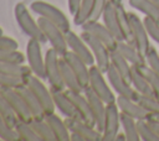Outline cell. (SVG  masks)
<instances>
[{
    "label": "cell",
    "instance_id": "cell-1",
    "mask_svg": "<svg viewBox=\"0 0 159 141\" xmlns=\"http://www.w3.org/2000/svg\"><path fill=\"white\" fill-rule=\"evenodd\" d=\"M30 9L36 15L45 17L46 20L57 25L65 33L71 31V22L68 20V17L56 5L47 2V1H43V0H35L30 4Z\"/></svg>",
    "mask_w": 159,
    "mask_h": 141
},
{
    "label": "cell",
    "instance_id": "cell-2",
    "mask_svg": "<svg viewBox=\"0 0 159 141\" xmlns=\"http://www.w3.org/2000/svg\"><path fill=\"white\" fill-rule=\"evenodd\" d=\"M14 15H15V20H16L19 27L21 28V31L29 38L39 40L42 43L46 41V38H45V36H43L40 26H39L37 20H35L32 17L29 7L24 2H17L15 5Z\"/></svg>",
    "mask_w": 159,
    "mask_h": 141
},
{
    "label": "cell",
    "instance_id": "cell-3",
    "mask_svg": "<svg viewBox=\"0 0 159 141\" xmlns=\"http://www.w3.org/2000/svg\"><path fill=\"white\" fill-rule=\"evenodd\" d=\"M39 26L46 38V41L50 43V46L62 57L67 51H68V46H67V40H66V33L53 22L46 20L45 17L39 16L37 19Z\"/></svg>",
    "mask_w": 159,
    "mask_h": 141
},
{
    "label": "cell",
    "instance_id": "cell-4",
    "mask_svg": "<svg viewBox=\"0 0 159 141\" xmlns=\"http://www.w3.org/2000/svg\"><path fill=\"white\" fill-rule=\"evenodd\" d=\"M104 72L101 70L96 64L89 67V88L106 103H116L117 96L114 95V90L112 89L111 84L104 78Z\"/></svg>",
    "mask_w": 159,
    "mask_h": 141
},
{
    "label": "cell",
    "instance_id": "cell-5",
    "mask_svg": "<svg viewBox=\"0 0 159 141\" xmlns=\"http://www.w3.org/2000/svg\"><path fill=\"white\" fill-rule=\"evenodd\" d=\"M42 80L43 79L36 77L35 74H31L30 77L26 78L25 84L36 95V98L40 101L46 115L53 114L56 110V106H55V101H53V96H52V90H51V88L48 89L47 85H45V83Z\"/></svg>",
    "mask_w": 159,
    "mask_h": 141
},
{
    "label": "cell",
    "instance_id": "cell-6",
    "mask_svg": "<svg viewBox=\"0 0 159 141\" xmlns=\"http://www.w3.org/2000/svg\"><path fill=\"white\" fill-rule=\"evenodd\" d=\"M60 54L50 47L45 53V70H46V79L50 84L51 89L55 90H65V83L61 75L60 68Z\"/></svg>",
    "mask_w": 159,
    "mask_h": 141
},
{
    "label": "cell",
    "instance_id": "cell-7",
    "mask_svg": "<svg viewBox=\"0 0 159 141\" xmlns=\"http://www.w3.org/2000/svg\"><path fill=\"white\" fill-rule=\"evenodd\" d=\"M42 42L35 38H29L26 43V61L32 70V74L41 79H46L45 70V56L41 49Z\"/></svg>",
    "mask_w": 159,
    "mask_h": 141
},
{
    "label": "cell",
    "instance_id": "cell-8",
    "mask_svg": "<svg viewBox=\"0 0 159 141\" xmlns=\"http://www.w3.org/2000/svg\"><path fill=\"white\" fill-rule=\"evenodd\" d=\"M81 36L86 41V43L88 45V47H89V49L94 57L96 66L106 73V70L111 66V56H109L111 51H109V48L103 42H101L98 38H96L93 35H91L88 32L82 31Z\"/></svg>",
    "mask_w": 159,
    "mask_h": 141
},
{
    "label": "cell",
    "instance_id": "cell-9",
    "mask_svg": "<svg viewBox=\"0 0 159 141\" xmlns=\"http://www.w3.org/2000/svg\"><path fill=\"white\" fill-rule=\"evenodd\" d=\"M129 22H130V32H132V45H134L143 54L150 47L149 35L144 26L143 20L134 12H128Z\"/></svg>",
    "mask_w": 159,
    "mask_h": 141
},
{
    "label": "cell",
    "instance_id": "cell-10",
    "mask_svg": "<svg viewBox=\"0 0 159 141\" xmlns=\"http://www.w3.org/2000/svg\"><path fill=\"white\" fill-rule=\"evenodd\" d=\"M120 127V110L117 103L107 104L104 127L102 131V141H116V136Z\"/></svg>",
    "mask_w": 159,
    "mask_h": 141
},
{
    "label": "cell",
    "instance_id": "cell-11",
    "mask_svg": "<svg viewBox=\"0 0 159 141\" xmlns=\"http://www.w3.org/2000/svg\"><path fill=\"white\" fill-rule=\"evenodd\" d=\"M81 28H82V31L93 35L96 38H98L101 42H103L109 48V51L116 49L118 40L113 36V33L108 30V27L103 22L102 24L99 22V20L98 21H87L81 26Z\"/></svg>",
    "mask_w": 159,
    "mask_h": 141
},
{
    "label": "cell",
    "instance_id": "cell-12",
    "mask_svg": "<svg viewBox=\"0 0 159 141\" xmlns=\"http://www.w3.org/2000/svg\"><path fill=\"white\" fill-rule=\"evenodd\" d=\"M0 92L6 98V100L10 103V105H11L12 110L15 111V114L17 115L19 120L31 121L34 119L30 109L27 108L24 98L21 96V94L19 93L17 89H14V88H1Z\"/></svg>",
    "mask_w": 159,
    "mask_h": 141
},
{
    "label": "cell",
    "instance_id": "cell-13",
    "mask_svg": "<svg viewBox=\"0 0 159 141\" xmlns=\"http://www.w3.org/2000/svg\"><path fill=\"white\" fill-rule=\"evenodd\" d=\"M66 40H67V46H68V49L71 52H73L75 54H77L81 59H83L89 67L96 64L94 62V57L88 47V45L86 43V41L82 38L81 35L73 32L72 30L68 31L66 33Z\"/></svg>",
    "mask_w": 159,
    "mask_h": 141
},
{
    "label": "cell",
    "instance_id": "cell-14",
    "mask_svg": "<svg viewBox=\"0 0 159 141\" xmlns=\"http://www.w3.org/2000/svg\"><path fill=\"white\" fill-rule=\"evenodd\" d=\"M106 77H107L108 83L111 84L112 89L114 90V93L117 95L128 96V98H133L134 99V95H135L134 88L112 64L106 70Z\"/></svg>",
    "mask_w": 159,
    "mask_h": 141
},
{
    "label": "cell",
    "instance_id": "cell-15",
    "mask_svg": "<svg viewBox=\"0 0 159 141\" xmlns=\"http://www.w3.org/2000/svg\"><path fill=\"white\" fill-rule=\"evenodd\" d=\"M62 57L70 64V67L73 70V73H75L77 80H78L81 88L82 89H86L89 85V66L83 59H81L77 54H75L73 52H71L70 49Z\"/></svg>",
    "mask_w": 159,
    "mask_h": 141
},
{
    "label": "cell",
    "instance_id": "cell-16",
    "mask_svg": "<svg viewBox=\"0 0 159 141\" xmlns=\"http://www.w3.org/2000/svg\"><path fill=\"white\" fill-rule=\"evenodd\" d=\"M65 122L71 132L80 134L86 141H102V132L96 127L81 119L65 118Z\"/></svg>",
    "mask_w": 159,
    "mask_h": 141
},
{
    "label": "cell",
    "instance_id": "cell-17",
    "mask_svg": "<svg viewBox=\"0 0 159 141\" xmlns=\"http://www.w3.org/2000/svg\"><path fill=\"white\" fill-rule=\"evenodd\" d=\"M83 93L89 103L94 121H96V127L102 132L103 127H104V118H106V109H107V104L89 88L87 87L86 89H83Z\"/></svg>",
    "mask_w": 159,
    "mask_h": 141
},
{
    "label": "cell",
    "instance_id": "cell-18",
    "mask_svg": "<svg viewBox=\"0 0 159 141\" xmlns=\"http://www.w3.org/2000/svg\"><path fill=\"white\" fill-rule=\"evenodd\" d=\"M67 94L70 95V98L72 99L73 104H75V108L80 115V119L86 121L87 124L92 125V126H96V121H94V118H93V114H92V110H91V106H89V103L84 95L83 92H75V90H67Z\"/></svg>",
    "mask_w": 159,
    "mask_h": 141
},
{
    "label": "cell",
    "instance_id": "cell-19",
    "mask_svg": "<svg viewBox=\"0 0 159 141\" xmlns=\"http://www.w3.org/2000/svg\"><path fill=\"white\" fill-rule=\"evenodd\" d=\"M102 21L118 41H124V36H123V32L120 30L118 15H117L116 2H113L112 0H108L107 5L104 7V11L102 14Z\"/></svg>",
    "mask_w": 159,
    "mask_h": 141
},
{
    "label": "cell",
    "instance_id": "cell-20",
    "mask_svg": "<svg viewBox=\"0 0 159 141\" xmlns=\"http://www.w3.org/2000/svg\"><path fill=\"white\" fill-rule=\"evenodd\" d=\"M120 113L127 114L132 118H134L135 120H143L147 119L149 113L138 103L135 101L133 98H128V96H122V95H117V100H116Z\"/></svg>",
    "mask_w": 159,
    "mask_h": 141
},
{
    "label": "cell",
    "instance_id": "cell-21",
    "mask_svg": "<svg viewBox=\"0 0 159 141\" xmlns=\"http://www.w3.org/2000/svg\"><path fill=\"white\" fill-rule=\"evenodd\" d=\"M52 90V96L55 101L56 109L65 116V118H73V119H80V115L75 108V104L70 95L67 94L66 90Z\"/></svg>",
    "mask_w": 159,
    "mask_h": 141
},
{
    "label": "cell",
    "instance_id": "cell-22",
    "mask_svg": "<svg viewBox=\"0 0 159 141\" xmlns=\"http://www.w3.org/2000/svg\"><path fill=\"white\" fill-rule=\"evenodd\" d=\"M116 51H118L132 66H137V67H142L145 63V57L144 54L132 43L127 42V41H118Z\"/></svg>",
    "mask_w": 159,
    "mask_h": 141
},
{
    "label": "cell",
    "instance_id": "cell-23",
    "mask_svg": "<svg viewBox=\"0 0 159 141\" xmlns=\"http://www.w3.org/2000/svg\"><path fill=\"white\" fill-rule=\"evenodd\" d=\"M45 120L50 125V127H51V130H52V132L56 137V141H68L70 140L71 131L67 127V125L65 122V119H61L57 114L53 113V114L46 115Z\"/></svg>",
    "mask_w": 159,
    "mask_h": 141
},
{
    "label": "cell",
    "instance_id": "cell-24",
    "mask_svg": "<svg viewBox=\"0 0 159 141\" xmlns=\"http://www.w3.org/2000/svg\"><path fill=\"white\" fill-rule=\"evenodd\" d=\"M17 90H19V93L21 94V96L24 98V100H25L27 108L30 109L32 116L36 118V119H45L46 113H45V110L42 109V106H41L40 101L37 100L36 95L32 93V90H31L26 84L22 85V87H20V88H17Z\"/></svg>",
    "mask_w": 159,
    "mask_h": 141
},
{
    "label": "cell",
    "instance_id": "cell-25",
    "mask_svg": "<svg viewBox=\"0 0 159 141\" xmlns=\"http://www.w3.org/2000/svg\"><path fill=\"white\" fill-rule=\"evenodd\" d=\"M130 84L134 88V90L139 94H144V95H152L155 96L149 82L147 80V78L143 75V73L140 72L139 67L133 66L132 67V75H130Z\"/></svg>",
    "mask_w": 159,
    "mask_h": 141
},
{
    "label": "cell",
    "instance_id": "cell-26",
    "mask_svg": "<svg viewBox=\"0 0 159 141\" xmlns=\"http://www.w3.org/2000/svg\"><path fill=\"white\" fill-rule=\"evenodd\" d=\"M60 68H61V75H62V80L65 83L66 89L75 90V92H83L73 70L71 69L70 64L67 63V61L63 57H60Z\"/></svg>",
    "mask_w": 159,
    "mask_h": 141
},
{
    "label": "cell",
    "instance_id": "cell-27",
    "mask_svg": "<svg viewBox=\"0 0 159 141\" xmlns=\"http://www.w3.org/2000/svg\"><path fill=\"white\" fill-rule=\"evenodd\" d=\"M128 2L133 9L159 22V10L152 0H128Z\"/></svg>",
    "mask_w": 159,
    "mask_h": 141
},
{
    "label": "cell",
    "instance_id": "cell-28",
    "mask_svg": "<svg viewBox=\"0 0 159 141\" xmlns=\"http://www.w3.org/2000/svg\"><path fill=\"white\" fill-rule=\"evenodd\" d=\"M111 64L130 83V75H132V64L118 52V51H111Z\"/></svg>",
    "mask_w": 159,
    "mask_h": 141
},
{
    "label": "cell",
    "instance_id": "cell-29",
    "mask_svg": "<svg viewBox=\"0 0 159 141\" xmlns=\"http://www.w3.org/2000/svg\"><path fill=\"white\" fill-rule=\"evenodd\" d=\"M120 127L127 137V141H139L140 136L138 132L137 120L127 114L120 113Z\"/></svg>",
    "mask_w": 159,
    "mask_h": 141
},
{
    "label": "cell",
    "instance_id": "cell-30",
    "mask_svg": "<svg viewBox=\"0 0 159 141\" xmlns=\"http://www.w3.org/2000/svg\"><path fill=\"white\" fill-rule=\"evenodd\" d=\"M0 70L22 79H26L32 74L31 68L29 66H25L24 63H1L0 62Z\"/></svg>",
    "mask_w": 159,
    "mask_h": 141
},
{
    "label": "cell",
    "instance_id": "cell-31",
    "mask_svg": "<svg viewBox=\"0 0 159 141\" xmlns=\"http://www.w3.org/2000/svg\"><path fill=\"white\" fill-rule=\"evenodd\" d=\"M31 126L34 127V130L36 131V134L40 136V139L42 141H56V137L50 127V125L47 124V121L45 119H36L34 118L30 121Z\"/></svg>",
    "mask_w": 159,
    "mask_h": 141
},
{
    "label": "cell",
    "instance_id": "cell-32",
    "mask_svg": "<svg viewBox=\"0 0 159 141\" xmlns=\"http://www.w3.org/2000/svg\"><path fill=\"white\" fill-rule=\"evenodd\" d=\"M93 6H94V0H82L78 10L73 15V24L76 26H82L84 22H87L92 14Z\"/></svg>",
    "mask_w": 159,
    "mask_h": 141
},
{
    "label": "cell",
    "instance_id": "cell-33",
    "mask_svg": "<svg viewBox=\"0 0 159 141\" xmlns=\"http://www.w3.org/2000/svg\"><path fill=\"white\" fill-rule=\"evenodd\" d=\"M15 130H16L20 140H24V141H41L40 136L36 134V131L31 126L30 121L19 120L17 124L15 125Z\"/></svg>",
    "mask_w": 159,
    "mask_h": 141
},
{
    "label": "cell",
    "instance_id": "cell-34",
    "mask_svg": "<svg viewBox=\"0 0 159 141\" xmlns=\"http://www.w3.org/2000/svg\"><path fill=\"white\" fill-rule=\"evenodd\" d=\"M134 100L138 101L149 114H155L159 113V98L157 96H152V95H144V94H139L135 92L134 95Z\"/></svg>",
    "mask_w": 159,
    "mask_h": 141
},
{
    "label": "cell",
    "instance_id": "cell-35",
    "mask_svg": "<svg viewBox=\"0 0 159 141\" xmlns=\"http://www.w3.org/2000/svg\"><path fill=\"white\" fill-rule=\"evenodd\" d=\"M137 126H138V132L140 136V140L143 141H159V136L154 131L153 126L147 119L143 120H137Z\"/></svg>",
    "mask_w": 159,
    "mask_h": 141
},
{
    "label": "cell",
    "instance_id": "cell-36",
    "mask_svg": "<svg viewBox=\"0 0 159 141\" xmlns=\"http://www.w3.org/2000/svg\"><path fill=\"white\" fill-rule=\"evenodd\" d=\"M0 115H1L11 126H14V127H15V125H16L17 121H19L17 115H16L15 111L12 110V108H11L10 103L6 100V98L1 94V92H0Z\"/></svg>",
    "mask_w": 159,
    "mask_h": 141
},
{
    "label": "cell",
    "instance_id": "cell-37",
    "mask_svg": "<svg viewBox=\"0 0 159 141\" xmlns=\"http://www.w3.org/2000/svg\"><path fill=\"white\" fill-rule=\"evenodd\" d=\"M26 54L19 49H0V62L1 63H25Z\"/></svg>",
    "mask_w": 159,
    "mask_h": 141
},
{
    "label": "cell",
    "instance_id": "cell-38",
    "mask_svg": "<svg viewBox=\"0 0 159 141\" xmlns=\"http://www.w3.org/2000/svg\"><path fill=\"white\" fill-rule=\"evenodd\" d=\"M0 140L4 141H19L20 137L14 126H11L1 115H0Z\"/></svg>",
    "mask_w": 159,
    "mask_h": 141
},
{
    "label": "cell",
    "instance_id": "cell-39",
    "mask_svg": "<svg viewBox=\"0 0 159 141\" xmlns=\"http://www.w3.org/2000/svg\"><path fill=\"white\" fill-rule=\"evenodd\" d=\"M139 69L143 73V75L147 78V80L149 82V84H150V87H152L155 96L159 98V74L157 72H154L153 69H150L147 64L139 67Z\"/></svg>",
    "mask_w": 159,
    "mask_h": 141
},
{
    "label": "cell",
    "instance_id": "cell-40",
    "mask_svg": "<svg viewBox=\"0 0 159 141\" xmlns=\"http://www.w3.org/2000/svg\"><path fill=\"white\" fill-rule=\"evenodd\" d=\"M25 80L22 78H17L14 75H10L7 73H4L0 70V89L1 88H14L17 89L22 85H25Z\"/></svg>",
    "mask_w": 159,
    "mask_h": 141
},
{
    "label": "cell",
    "instance_id": "cell-41",
    "mask_svg": "<svg viewBox=\"0 0 159 141\" xmlns=\"http://www.w3.org/2000/svg\"><path fill=\"white\" fill-rule=\"evenodd\" d=\"M144 57H145L147 66L159 74V51H157L155 47L150 45V47L145 52Z\"/></svg>",
    "mask_w": 159,
    "mask_h": 141
},
{
    "label": "cell",
    "instance_id": "cell-42",
    "mask_svg": "<svg viewBox=\"0 0 159 141\" xmlns=\"http://www.w3.org/2000/svg\"><path fill=\"white\" fill-rule=\"evenodd\" d=\"M143 22H144V26L148 31V35L149 37L155 41L157 43H159V22L148 17V16H144L143 19Z\"/></svg>",
    "mask_w": 159,
    "mask_h": 141
},
{
    "label": "cell",
    "instance_id": "cell-43",
    "mask_svg": "<svg viewBox=\"0 0 159 141\" xmlns=\"http://www.w3.org/2000/svg\"><path fill=\"white\" fill-rule=\"evenodd\" d=\"M107 2H108V0H94V6H93L92 14H91L88 21H98L99 19H102V14L104 11Z\"/></svg>",
    "mask_w": 159,
    "mask_h": 141
},
{
    "label": "cell",
    "instance_id": "cell-44",
    "mask_svg": "<svg viewBox=\"0 0 159 141\" xmlns=\"http://www.w3.org/2000/svg\"><path fill=\"white\" fill-rule=\"evenodd\" d=\"M9 48V49H19V43L15 38L5 35H0V49Z\"/></svg>",
    "mask_w": 159,
    "mask_h": 141
},
{
    "label": "cell",
    "instance_id": "cell-45",
    "mask_svg": "<svg viewBox=\"0 0 159 141\" xmlns=\"http://www.w3.org/2000/svg\"><path fill=\"white\" fill-rule=\"evenodd\" d=\"M82 0H67V5H68V10H70V14L73 16L76 14V11L78 10L80 7V4H81Z\"/></svg>",
    "mask_w": 159,
    "mask_h": 141
},
{
    "label": "cell",
    "instance_id": "cell-46",
    "mask_svg": "<svg viewBox=\"0 0 159 141\" xmlns=\"http://www.w3.org/2000/svg\"><path fill=\"white\" fill-rule=\"evenodd\" d=\"M70 140H71V141H86L80 134H76V132H71V135H70Z\"/></svg>",
    "mask_w": 159,
    "mask_h": 141
},
{
    "label": "cell",
    "instance_id": "cell-47",
    "mask_svg": "<svg viewBox=\"0 0 159 141\" xmlns=\"http://www.w3.org/2000/svg\"><path fill=\"white\" fill-rule=\"evenodd\" d=\"M148 120V119H147ZM149 122H150V125L153 126V129H154V131L157 132V135L159 136V122L158 121H153V120H148Z\"/></svg>",
    "mask_w": 159,
    "mask_h": 141
},
{
    "label": "cell",
    "instance_id": "cell-48",
    "mask_svg": "<svg viewBox=\"0 0 159 141\" xmlns=\"http://www.w3.org/2000/svg\"><path fill=\"white\" fill-rule=\"evenodd\" d=\"M147 119H148V120H153V121H158V122H159V113H155V114H149Z\"/></svg>",
    "mask_w": 159,
    "mask_h": 141
},
{
    "label": "cell",
    "instance_id": "cell-49",
    "mask_svg": "<svg viewBox=\"0 0 159 141\" xmlns=\"http://www.w3.org/2000/svg\"><path fill=\"white\" fill-rule=\"evenodd\" d=\"M116 141H127L124 132H118V135L116 136Z\"/></svg>",
    "mask_w": 159,
    "mask_h": 141
},
{
    "label": "cell",
    "instance_id": "cell-50",
    "mask_svg": "<svg viewBox=\"0 0 159 141\" xmlns=\"http://www.w3.org/2000/svg\"><path fill=\"white\" fill-rule=\"evenodd\" d=\"M152 1H153V2L157 5V7H158V10H159V0H152Z\"/></svg>",
    "mask_w": 159,
    "mask_h": 141
},
{
    "label": "cell",
    "instance_id": "cell-51",
    "mask_svg": "<svg viewBox=\"0 0 159 141\" xmlns=\"http://www.w3.org/2000/svg\"><path fill=\"white\" fill-rule=\"evenodd\" d=\"M112 1H113V2H116V4H122V1H123V0H112Z\"/></svg>",
    "mask_w": 159,
    "mask_h": 141
},
{
    "label": "cell",
    "instance_id": "cell-52",
    "mask_svg": "<svg viewBox=\"0 0 159 141\" xmlns=\"http://www.w3.org/2000/svg\"><path fill=\"white\" fill-rule=\"evenodd\" d=\"M0 35H4V30H2V27L0 26Z\"/></svg>",
    "mask_w": 159,
    "mask_h": 141
}]
</instances>
